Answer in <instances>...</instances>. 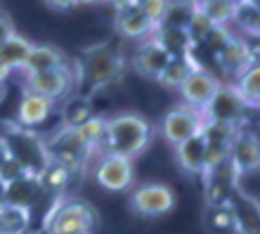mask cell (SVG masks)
<instances>
[{"mask_svg":"<svg viewBox=\"0 0 260 234\" xmlns=\"http://www.w3.org/2000/svg\"><path fill=\"white\" fill-rule=\"evenodd\" d=\"M76 130H78V135H81V140L85 142V147H88V152L92 154V156L100 154L102 138H104V118L102 116H92L90 121H85L83 125H78Z\"/></svg>","mask_w":260,"mask_h":234,"instance_id":"obj_29","label":"cell"},{"mask_svg":"<svg viewBox=\"0 0 260 234\" xmlns=\"http://www.w3.org/2000/svg\"><path fill=\"white\" fill-rule=\"evenodd\" d=\"M239 130H241L239 125L204 121V125H201V138H204V142H211V145H232L234 138L239 135Z\"/></svg>","mask_w":260,"mask_h":234,"instance_id":"obj_28","label":"cell"},{"mask_svg":"<svg viewBox=\"0 0 260 234\" xmlns=\"http://www.w3.org/2000/svg\"><path fill=\"white\" fill-rule=\"evenodd\" d=\"M3 138H5V145H7V154L12 158H17L28 171V175L36 178V175L50 163L45 142H43V138H38L36 132L24 130L19 125H12V132H10V135H3Z\"/></svg>","mask_w":260,"mask_h":234,"instance_id":"obj_5","label":"cell"},{"mask_svg":"<svg viewBox=\"0 0 260 234\" xmlns=\"http://www.w3.org/2000/svg\"><path fill=\"white\" fill-rule=\"evenodd\" d=\"M151 123L137 111H118L104 118V138L97 156H121L133 161L151 142Z\"/></svg>","mask_w":260,"mask_h":234,"instance_id":"obj_1","label":"cell"},{"mask_svg":"<svg viewBox=\"0 0 260 234\" xmlns=\"http://www.w3.org/2000/svg\"><path fill=\"white\" fill-rule=\"evenodd\" d=\"M220 83H222V81H218V76H215V74H211L204 64H201V66H197V69L187 76L185 85L180 88L182 99H185V107H189V109H194V111H199V114H201V111L206 109V104L211 102L213 92L218 90Z\"/></svg>","mask_w":260,"mask_h":234,"instance_id":"obj_13","label":"cell"},{"mask_svg":"<svg viewBox=\"0 0 260 234\" xmlns=\"http://www.w3.org/2000/svg\"><path fill=\"white\" fill-rule=\"evenodd\" d=\"M71 83H74L71 66H64V69L43 71V74H31V76H26V83H24L21 92H31V95L45 97V99L57 104V99H62V97L69 95Z\"/></svg>","mask_w":260,"mask_h":234,"instance_id":"obj_10","label":"cell"},{"mask_svg":"<svg viewBox=\"0 0 260 234\" xmlns=\"http://www.w3.org/2000/svg\"><path fill=\"white\" fill-rule=\"evenodd\" d=\"M168 62L171 57L166 55V50L154 38H147L137 45L135 55H133V71L144 81H156Z\"/></svg>","mask_w":260,"mask_h":234,"instance_id":"obj_14","label":"cell"},{"mask_svg":"<svg viewBox=\"0 0 260 234\" xmlns=\"http://www.w3.org/2000/svg\"><path fill=\"white\" fill-rule=\"evenodd\" d=\"M201 125H204V116L199 111L189 109V107H175V109L166 111L164 121H161V135L168 145L178 147L182 145L185 140L194 138L201 132Z\"/></svg>","mask_w":260,"mask_h":234,"instance_id":"obj_8","label":"cell"},{"mask_svg":"<svg viewBox=\"0 0 260 234\" xmlns=\"http://www.w3.org/2000/svg\"><path fill=\"white\" fill-rule=\"evenodd\" d=\"M230 38H232V34H230V31H227V28H220V26H215L211 31V36H208V38H206V43L204 45H208V50H211L213 52V57L218 55L220 50L225 48L227 45V41H230Z\"/></svg>","mask_w":260,"mask_h":234,"instance_id":"obj_36","label":"cell"},{"mask_svg":"<svg viewBox=\"0 0 260 234\" xmlns=\"http://www.w3.org/2000/svg\"><path fill=\"white\" fill-rule=\"evenodd\" d=\"M69 66L67 57L62 55V50H57L55 45H31L26 62L19 71H24L26 76L31 74H43V71H55Z\"/></svg>","mask_w":260,"mask_h":234,"instance_id":"obj_17","label":"cell"},{"mask_svg":"<svg viewBox=\"0 0 260 234\" xmlns=\"http://www.w3.org/2000/svg\"><path fill=\"white\" fill-rule=\"evenodd\" d=\"M7 156H10V154H7V145H5V138H3V135H0V163H3V161H5Z\"/></svg>","mask_w":260,"mask_h":234,"instance_id":"obj_38","label":"cell"},{"mask_svg":"<svg viewBox=\"0 0 260 234\" xmlns=\"http://www.w3.org/2000/svg\"><path fill=\"white\" fill-rule=\"evenodd\" d=\"M225 163H230V145H211V142H206V147H204V173H211ZM204 173H201V175H204Z\"/></svg>","mask_w":260,"mask_h":234,"instance_id":"obj_33","label":"cell"},{"mask_svg":"<svg viewBox=\"0 0 260 234\" xmlns=\"http://www.w3.org/2000/svg\"><path fill=\"white\" fill-rule=\"evenodd\" d=\"M248 109L239 92L234 90L232 83H220L218 90L213 92L211 102L206 104V109L201 111L204 121H215V123H230L244 128V118H246Z\"/></svg>","mask_w":260,"mask_h":234,"instance_id":"obj_7","label":"cell"},{"mask_svg":"<svg viewBox=\"0 0 260 234\" xmlns=\"http://www.w3.org/2000/svg\"><path fill=\"white\" fill-rule=\"evenodd\" d=\"M123 57L121 50L114 48L111 43H100L85 50L83 55V81L88 83L90 92L107 88L111 83H116L123 74Z\"/></svg>","mask_w":260,"mask_h":234,"instance_id":"obj_2","label":"cell"},{"mask_svg":"<svg viewBox=\"0 0 260 234\" xmlns=\"http://www.w3.org/2000/svg\"><path fill=\"white\" fill-rule=\"evenodd\" d=\"M232 85H234V90L239 92L241 99H244L246 109H258V99H260V69H258V64H253L248 71H244Z\"/></svg>","mask_w":260,"mask_h":234,"instance_id":"obj_24","label":"cell"},{"mask_svg":"<svg viewBox=\"0 0 260 234\" xmlns=\"http://www.w3.org/2000/svg\"><path fill=\"white\" fill-rule=\"evenodd\" d=\"M28 171L24 168V165L17 161V158L12 156H7L3 163H0V185L5 187V185H12V182H17V180L21 178H26Z\"/></svg>","mask_w":260,"mask_h":234,"instance_id":"obj_34","label":"cell"},{"mask_svg":"<svg viewBox=\"0 0 260 234\" xmlns=\"http://www.w3.org/2000/svg\"><path fill=\"white\" fill-rule=\"evenodd\" d=\"M31 225V211L14 206H0V234H26Z\"/></svg>","mask_w":260,"mask_h":234,"instance_id":"obj_26","label":"cell"},{"mask_svg":"<svg viewBox=\"0 0 260 234\" xmlns=\"http://www.w3.org/2000/svg\"><path fill=\"white\" fill-rule=\"evenodd\" d=\"M213 24L208 19H206V14L199 10V5H197V10H194V14H192V19H189V24H187V34H189V38H192V43L194 45H204L206 43V38L211 36V31H213Z\"/></svg>","mask_w":260,"mask_h":234,"instance_id":"obj_32","label":"cell"},{"mask_svg":"<svg viewBox=\"0 0 260 234\" xmlns=\"http://www.w3.org/2000/svg\"><path fill=\"white\" fill-rule=\"evenodd\" d=\"M95 116L90 99H71L64 109V128H78Z\"/></svg>","mask_w":260,"mask_h":234,"instance_id":"obj_31","label":"cell"},{"mask_svg":"<svg viewBox=\"0 0 260 234\" xmlns=\"http://www.w3.org/2000/svg\"><path fill=\"white\" fill-rule=\"evenodd\" d=\"M232 24L239 26L244 36H258L260 31V7L258 3H234Z\"/></svg>","mask_w":260,"mask_h":234,"instance_id":"obj_25","label":"cell"},{"mask_svg":"<svg viewBox=\"0 0 260 234\" xmlns=\"http://www.w3.org/2000/svg\"><path fill=\"white\" fill-rule=\"evenodd\" d=\"M197 3H168L164 12V19L158 26H178V28H187L189 19H192Z\"/></svg>","mask_w":260,"mask_h":234,"instance_id":"obj_30","label":"cell"},{"mask_svg":"<svg viewBox=\"0 0 260 234\" xmlns=\"http://www.w3.org/2000/svg\"><path fill=\"white\" fill-rule=\"evenodd\" d=\"M43 142H45L50 161H55L62 168H67L71 173V178L85 171V163L92 156L76 128H62L59 132H55V138H48Z\"/></svg>","mask_w":260,"mask_h":234,"instance_id":"obj_4","label":"cell"},{"mask_svg":"<svg viewBox=\"0 0 260 234\" xmlns=\"http://www.w3.org/2000/svg\"><path fill=\"white\" fill-rule=\"evenodd\" d=\"M197 5L213 26L227 28V24H232L234 3H227V0H208V3H197Z\"/></svg>","mask_w":260,"mask_h":234,"instance_id":"obj_27","label":"cell"},{"mask_svg":"<svg viewBox=\"0 0 260 234\" xmlns=\"http://www.w3.org/2000/svg\"><path fill=\"white\" fill-rule=\"evenodd\" d=\"M97 211L83 199H62L48 215V234H92Z\"/></svg>","mask_w":260,"mask_h":234,"instance_id":"obj_3","label":"cell"},{"mask_svg":"<svg viewBox=\"0 0 260 234\" xmlns=\"http://www.w3.org/2000/svg\"><path fill=\"white\" fill-rule=\"evenodd\" d=\"M215 62H218V66L222 69L225 76L237 81L244 71H248L253 64H258V52H255V48L248 45L246 38L232 36V38L227 41L225 48L215 55Z\"/></svg>","mask_w":260,"mask_h":234,"instance_id":"obj_11","label":"cell"},{"mask_svg":"<svg viewBox=\"0 0 260 234\" xmlns=\"http://www.w3.org/2000/svg\"><path fill=\"white\" fill-rule=\"evenodd\" d=\"M166 0H137V7H140V12L151 21V24H161L164 19V12H166Z\"/></svg>","mask_w":260,"mask_h":234,"instance_id":"obj_35","label":"cell"},{"mask_svg":"<svg viewBox=\"0 0 260 234\" xmlns=\"http://www.w3.org/2000/svg\"><path fill=\"white\" fill-rule=\"evenodd\" d=\"M14 34H17V31H14L12 17H10V12H7V10H3V7H0V45H3L7 38H12Z\"/></svg>","mask_w":260,"mask_h":234,"instance_id":"obj_37","label":"cell"},{"mask_svg":"<svg viewBox=\"0 0 260 234\" xmlns=\"http://www.w3.org/2000/svg\"><path fill=\"white\" fill-rule=\"evenodd\" d=\"M31 45H34V43L26 41L24 36L14 34L12 38H7V41L0 45V64L10 71L21 69L24 62H26L28 52H31Z\"/></svg>","mask_w":260,"mask_h":234,"instance_id":"obj_23","label":"cell"},{"mask_svg":"<svg viewBox=\"0 0 260 234\" xmlns=\"http://www.w3.org/2000/svg\"><path fill=\"white\" fill-rule=\"evenodd\" d=\"M0 97H3V90H0Z\"/></svg>","mask_w":260,"mask_h":234,"instance_id":"obj_41","label":"cell"},{"mask_svg":"<svg viewBox=\"0 0 260 234\" xmlns=\"http://www.w3.org/2000/svg\"><path fill=\"white\" fill-rule=\"evenodd\" d=\"M114 28L121 38H128V41H147L151 38L156 24H151L142 12L137 3H116V10H114Z\"/></svg>","mask_w":260,"mask_h":234,"instance_id":"obj_12","label":"cell"},{"mask_svg":"<svg viewBox=\"0 0 260 234\" xmlns=\"http://www.w3.org/2000/svg\"><path fill=\"white\" fill-rule=\"evenodd\" d=\"M10 74H12V71H10V69H5V66L0 64V88L5 85V81H7V78H10Z\"/></svg>","mask_w":260,"mask_h":234,"instance_id":"obj_39","label":"cell"},{"mask_svg":"<svg viewBox=\"0 0 260 234\" xmlns=\"http://www.w3.org/2000/svg\"><path fill=\"white\" fill-rule=\"evenodd\" d=\"M55 111V102H50L45 97L31 95V92H21V102L17 107V118L14 125H19L24 130H31L36 125H43L52 116Z\"/></svg>","mask_w":260,"mask_h":234,"instance_id":"obj_16","label":"cell"},{"mask_svg":"<svg viewBox=\"0 0 260 234\" xmlns=\"http://www.w3.org/2000/svg\"><path fill=\"white\" fill-rule=\"evenodd\" d=\"M204 147L206 142L201 138V132L175 147V163L185 175L199 178L204 173Z\"/></svg>","mask_w":260,"mask_h":234,"instance_id":"obj_20","label":"cell"},{"mask_svg":"<svg viewBox=\"0 0 260 234\" xmlns=\"http://www.w3.org/2000/svg\"><path fill=\"white\" fill-rule=\"evenodd\" d=\"M230 165L234 173H258L260 165V145L255 132L241 128L239 135L230 145Z\"/></svg>","mask_w":260,"mask_h":234,"instance_id":"obj_15","label":"cell"},{"mask_svg":"<svg viewBox=\"0 0 260 234\" xmlns=\"http://www.w3.org/2000/svg\"><path fill=\"white\" fill-rule=\"evenodd\" d=\"M3 192H5V187L0 185V206H3Z\"/></svg>","mask_w":260,"mask_h":234,"instance_id":"obj_40","label":"cell"},{"mask_svg":"<svg viewBox=\"0 0 260 234\" xmlns=\"http://www.w3.org/2000/svg\"><path fill=\"white\" fill-rule=\"evenodd\" d=\"M151 38L166 50L168 57H185V55H194L197 45L192 43L187 28H178V26H156Z\"/></svg>","mask_w":260,"mask_h":234,"instance_id":"obj_19","label":"cell"},{"mask_svg":"<svg viewBox=\"0 0 260 234\" xmlns=\"http://www.w3.org/2000/svg\"><path fill=\"white\" fill-rule=\"evenodd\" d=\"M197 66L201 64L197 62V57L194 55H185V57H171V62L166 64V69L161 71V76L156 78L158 85H164L168 90H180L185 85L187 76L192 74Z\"/></svg>","mask_w":260,"mask_h":234,"instance_id":"obj_21","label":"cell"},{"mask_svg":"<svg viewBox=\"0 0 260 234\" xmlns=\"http://www.w3.org/2000/svg\"><path fill=\"white\" fill-rule=\"evenodd\" d=\"M41 185L34 175H26V178L17 180L12 185H5V192H3V204L5 206H14V208H24V211H31V208L38 204L41 199Z\"/></svg>","mask_w":260,"mask_h":234,"instance_id":"obj_18","label":"cell"},{"mask_svg":"<svg viewBox=\"0 0 260 234\" xmlns=\"http://www.w3.org/2000/svg\"><path fill=\"white\" fill-rule=\"evenodd\" d=\"M36 180H38L43 194H50V196L57 199V196H62L64 189H67L69 182H71V173H69L67 168H62L59 163H55V161H50V163L36 175Z\"/></svg>","mask_w":260,"mask_h":234,"instance_id":"obj_22","label":"cell"},{"mask_svg":"<svg viewBox=\"0 0 260 234\" xmlns=\"http://www.w3.org/2000/svg\"><path fill=\"white\" fill-rule=\"evenodd\" d=\"M95 180L107 192H128V189H133V182H135L133 161L121 156H97Z\"/></svg>","mask_w":260,"mask_h":234,"instance_id":"obj_9","label":"cell"},{"mask_svg":"<svg viewBox=\"0 0 260 234\" xmlns=\"http://www.w3.org/2000/svg\"><path fill=\"white\" fill-rule=\"evenodd\" d=\"M130 208L140 218H161L175 208V189L164 182H144L130 194Z\"/></svg>","mask_w":260,"mask_h":234,"instance_id":"obj_6","label":"cell"}]
</instances>
